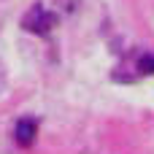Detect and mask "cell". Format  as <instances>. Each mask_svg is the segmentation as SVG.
<instances>
[{
	"label": "cell",
	"mask_w": 154,
	"mask_h": 154,
	"mask_svg": "<svg viewBox=\"0 0 154 154\" xmlns=\"http://www.w3.org/2000/svg\"><path fill=\"white\" fill-rule=\"evenodd\" d=\"M22 24H24V30H30V32L46 35V32L51 30V24H54V16H51L49 11H43L41 5H35V8H30V11L24 14Z\"/></svg>",
	"instance_id": "obj_1"
},
{
	"label": "cell",
	"mask_w": 154,
	"mask_h": 154,
	"mask_svg": "<svg viewBox=\"0 0 154 154\" xmlns=\"http://www.w3.org/2000/svg\"><path fill=\"white\" fill-rule=\"evenodd\" d=\"M138 70H141L143 76L154 73V54H143V57L138 60Z\"/></svg>",
	"instance_id": "obj_3"
},
{
	"label": "cell",
	"mask_w": 154,
	"mask_h": 154,
	"mask_svg": "<svg viewBox=\"0 0 154 154\" xmlns=\"http://www.w3.org/2000/svg\"><path fill=\"white\" fill-rule=\"evenodd\" d=\"M32 141H35V122L32 119H19L16 122V143L30 146Z\"/></svg>",
	"instance_id": "obj_2"
}]
</instances>
